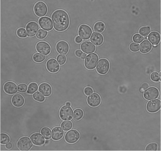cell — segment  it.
<instances>
[{"label":"cell","mask_w":161,"mask_h":151,"mask_svg":"<svg viewBox=\"0 0 161 151\" xmlns=\"http://www.w3.org/2000/svg\"><path fill=\"white\" fill-rule=\"evenodd\" d=\"M57 60L59 64L61 65L64 64L66 61L65 56L62 55H59L57 57Z\"/></svg>","instance_id":"obj_40"},{"label":"cell","mask_w":161,"mask_h":151,"mask_svg":"<svg viewBox=\"0 0 161 151\" xmlns=\"http://www.w3.org/2000/svg\"><path fill=\"white\" fill-rule=\"evenodd\" d=\"M152 46L151 43L147 40L143 41L140 44V51L143 53H146L151 50Z\"/></svg>","instance_id":"obj_25"},{"label":"cell","mask_w":161,"mask_h":151,"mask_svg":"<svg viewBox=\"0 0 161 151\" xmlns=\"http://www.w3.org/2000/svg\"><path fill=\"white\" fill-rule=\"evenodd\" d=\"M59 114L60 118L62 120H70L73 118V111L69 106L64 105L60 109Z\"/></svg>","instance_id":"obj_3"},{"label":"cell","mask_w":161,"mask_h":151,"mask_svg":"<svg viewBox=\"0 0 161 151\" xmlns=\"http://www.w3.org/2000/svg\"><path fill=\"white\" fill-rule=\"evenodd\" d=\"M12 147V145L11 142H9L6 145V147L8 149H11Z\"/></svg>","instance_id":"obj_47"},{"label":"cell","mask_w":161,"mask_h":151,"mask_svg":"<svg viewBox=\"0 0 161 151\" xmlns=\"http://www.w3.org/2000/svg\"><path fill=\"white\" fill-rule=\"evenodd\" d=\"M38 88V85L36 83H31L28 86L27 93L29 94H32L37 90Z\"/></svg>","instance_id":"obj_29"},{"label":"cell","mask_w":161,"mask_h":151,"mask_svg":"<svg viewBox=\"0 0 161 151\" xmlns=\"http://www.w3.org/2000/svg\"><path fill=\"white\" fill-rule=\"evenodd\" d=\"M72 123L70 121H64L63 122L61 125V127L63 130L67 131L71 129L72 127Z\"/></svg>","instance_id":"obj_32"},{"label":"cell","mask_w":161,"mask_h":151,"mask_svg":"<svg viewBox=\"0 0 161 151\" xmlns=\"http://www.w3.org/2000/svg\"><path fill=\"white\" fill-rule=\"evenodd\" d=\"M90 40L94 44L98 46L102 43L104 41V38L101 34L94 32L91 36Z\"/></svg>","instance_id":"obj_20"},{"label":"cell","mask_w":161,"mask_h":151,"mask_svg":"<svg viewBox=\"0 0 161 151\" xmlns=\"http://www.w3.org/2000/svg\"><path fill=\"white\" fill-rule=\"evenodd\" d=\"M150 31V28L148 26H144L140 28L139 30V33L144 36L148 35Z\"/></svg>","instance_id":"obj_31"},{"label":"cell","mask_w":161,"mask_h":151,"mask_svg":"<svg viewBox=\"0 0 161 151\" xmlns=\"http://www.w3.org/2000/svg\"><path fill=\"white\" fill-rule=\"evenodd\" d=\"M109 68V63L108 60L105 58H102L98 61L96 70L100 74H104L108 72Z\"/></svg>","instance_id":"obj_5"},{"label":"cell","mask_w":161,"mask_h":151,"mask_svg":"<svg viewBox=\"0 0 161 151\" xmlns=\"http://www.w3.org/2000/svg\"><path fill=\"white\" fill-rule=\"evenodd\" d=\"M92 33L91 28L85 24L80 25L78 30V34L82 39L86 40L89 39Z\"/></svg>","instance_id":"obj_6"},{"label":"cell","mask_w":161,"mask_h":151,"mask_svg":"<svg viewBox=\"0 0 161 151\" xmlns=\"http://www.w3.org/2000/svg\"><path fill=\"white\" fill-rule=\"evenodd\" d=\"M36 48L38 52L45 55L48 54L51 50L49 45L44 41H40L36 45Z\"/></svg>","instance_id":"obj_11"},{"label":"cell","mask_w":161,"mask_h":151,"mask_svg":"<svg viewBox=\"0 0 161 151\" xmlns=\"http://www.w3.org/2000/svg\"><path fill=\"white\" fill-rule=\"evenodd\" d=\"M35 14L41 17L45 15L47 11V8L46 4L42 1H39L35 5L34 8Z\"/></svg>","instance_id":"obj_7"},{"label":"cell","mask_w":161,"mask_h":151,"mask_svg":"<svg viewBox=\"0 0 161 151\" xmlns=\"http://www.w3.org/2000/svg\"><path fill=\"white\" fill-rule=\"evenodd\" d=\"M46 65L48 71L52 73L57 72L60 68L59 65L56 61L53 58L49 59L47 61Z\"/></svg>","instance_id":"obj_15"},{"label":"cell","mask_w":161,"mask_h":151,"mask_svg":"<svg viewBox=\"0 0 161 151\" xmlns=\"http://www.w3.org/2000/svg\"><path fill=\"white\" fill-rule=\"evenodd\" d=\"M150 77L151 80L154 81H158L159 80V74L157 72L152 73L150 75Z\"/></svg>","instance_id":"obj_42"},{"label":"cell","mask_w":161,"mask_h":151,"mask_svg":"<svg viewBox=\"0 0 161 151\" xmlns=\"http://www.w3.org/2000/svg\"><path fill=\"white\" fill-rule=\"evenodd\" d=\"M87 101L89 105L93 107H95L98 106L100 104L101 99L98 94L93 93L88 97Z\"/></svg>","instance_id":"obj_14"},{"label":"cell","mask_w":161,"mask_h":151,"mask_svg":"<svg viewBox=\"0 0 161 151\" xmlns=\"http://www.w3.org/2000/svg\"><path fill=\"white\" fill-rule=\"evenodd\" d=\"M32 142L34 145L37 146H41L43 145L45 142V140L40 133H35L32 134L30 137Z\"/></svg>","instance_id":"obj_17"},{"label":"cell","mask_w":161,"mask_h":151,"mask_svg":"<svg viewBox=\"0 0 161 151\" xmlns=\"http://www.w3.org/2000/svg\"><path fill=\"white\" fill-rule=\"evenodd\" d=\"M161 107V102L159 99H155L149 101L147 104V110L150 113H154L157 111Z\"/></svg>","instance_id":"obj_12"},{"label":"cell","mask_w":161,"mask_h":151,"mask_svg":"<svg viewBox=\"0 0 161 151\" xmlns=\"http://www.w3.org/2000/svg\"><path fill=\"white\" fill-rule=\"evenodd\" d=\"M33 97L35 100L40 102L44 101V97L40 92L37 91L33 95Z\"/></svg>","instance_id":"obj_34"},{"label":"cell","mask_w":161,"mask_h":151,"mask_svg":"<svg viewBox=\"0 0 161 151\" xmlns=\"http://www.w3.org/2000/svg\"><path fill=\"white\" fill-rule=\"evenodd\" d=\"M39 90L45 96H49L52 93V89L51 86L46 83H41L39 86Z\"/></svg>","instance_id":"obj_21"},{"label":"cell","mask_w":161,"mask_h":151,"mask_svg":"<svg viewBox=\"0 0 161 151\" xmlns=\"http://www.w3.org/2000/svg\"><path fill=\"white\" fill-rule=\"evenodd\" d=\"M17 34L18 36L23 38L27 36V33L25 28H20L17 31Z\"/></svg>","instance_id":"obj_36"},{"label":"cell","mask_w":161,"mask_h":151,"mask_svg":"<svg viewBox=\"0 0 161 151\" xmlns=\"http://www.w3.org/2000/svg\"><path fill=\"white\" fill-rule=\"evenodd\" d=\"M158 89L154 87H150L146 90L144 92V98L148 100H150L157 98L159 95Z\"/></svg>","instance_id":"obj_10"},{"label":"cell","mask_w":161,"mask_h":151,"mask_svg":"<svg viewBox=\"0 0 161 151\" xmlns=\"http://www.w3.org/2000/svg\"><path fill=\"white\" fill-rule=\"evenodd\" d=\"M4 89L6 93L9 94H14L17 91L16 85L12 82L6 83L4 86Z\"/></svg>","instance_id":"obj_19"},{"label":"cell","mask_w":161,"mask_h":151,"mask_svg":"<svg viewBox=\"0 0 161 151\" xmlns=\"http://www.w3.org/2000/svg\"><path fill=\"white\" fill-rule=\"evenodd\" d=\"M93 92L92 89L89 87H86L84 90L85 93L87 95H90L93 93Z\"/></svg>","instance_id":"obj_43"},{"label":"cell","mask_w":161,"mask_h":151,"mask_svg":"<svg viewBox=\"0 0 161 151\" xmlns=\"http://www.w3.org/2000/svg\"><path fill=\"white\" fill-rule=\"evenodd\" d=\"M47 34V32L46 31L40 29L37 33L36 36L38 39H42L46 36Z\"/></svg>","instance_id":"obj_35"},{"label":"cell","mask_w":161,"mask_h":151,"mask_svg":"<svg viewBox=\"0 0 161 151\" xmlns=\"http://www.w3.org/2000/svg\"><path fill=\"white\" fill-rule=\"evenodd\" d=\"M10 140V137L6 134L1 133L0 134V143L2 144H6Z\"/></svg>","instance_id":"obj_33"},{"label":"cell","mask_w":161,"mask_h":151,"mask_svg":"<svg viewBox=\"0 0 161 151\" xmlns=\"http://www.w3.org/2000/svg\"><path fill=\"white\" fill-rule=\"evenodd\" d=\"M75 41L77 43H80L82 41V39L79 36H78L75 38Z\"/></svg>","instance_id":"obj_46"},{"label":"cell","mask_w":161,"mask_h":151,"mask_svg":"<svg viewBox=\"0 0 161 151\" xmlns=\"http://www.w3.org/2000/svg\"><path fill=\"white\" fill-rule=\"evenodd\" d=\"M83 53L82 51L79 50H76L75 52V54L78 57H80Z\"/></svg>","instance_id":"obj_45"},{"label":"cell","mask_w":161,"mask_h":151,"mask_svg":"<svg viewBox=\"0 0 161 151\" xmlns=\"http://www.w3.org/2000/svg\"><path fill=\"white\" fill-rule=\"evenodd\" d=\"M86 56V54L84 53H83L80 57V58L82 59H84Z\"/></svg>","instance_id":"obj_48"},{"label":"cell","mask_w":161,"mask_h":151,"mask_svg":"<svg viewBox=\"0 0 161 151\" xmlns=\"http://www.w3.org/2000/svg\"><path fill=\"white\" fill-rule=\"evenodd\" d=\"M80 135L79 132L76 130H71L66 134L65 139L66 141L69 143H73L79 139Z\"/></svg>","instance_id":"obj_8"},{"label":"cell","mask_w":161,"mask_h":151,"mask_svg":"<svg viewBox=\"0 0 161 151\" xmlns=\"http://www.w3.org/2000/svg\"><path fill=\"white\" fill-rule=\"evenodd\" d=\"M24 99L20 94H17L14 95L11 100L13 104L16 107L22 106L24 103Z\"/></svg>","instance_id":"obj_23"},{"label":"cell","mask_w":161,"mask_h":151,"mask_svg":"<svg viewBox=\"0 0 161 151\" xmlns=\"http://www.w3.org/2000/svg\"><path fill=\"white\" fill-rule=\"evenodd\" d=\"M144 39V38L139 34H136L133 37V41L136 43H140Z\"/></svg>","instance_id":"obj_38"},{"label":"cell","mask_w":161,"mask_h":151,"mask_svg":"<svg viewBox=\"0 0 161 151\" xmlns=\"http://www.w3.org/2000/svg\"><path fill=\"white\" fill-rule=\"evenodd\" d=\"M97 55L95 53H92L88 55L84 61V65L86 68L92 70L94 68L98 60Z\"/></svg>","instance_id":"obj_2"},{"label":"cell","mask_w":161,"mask_h":151,"mask_svg":"<svg viewBox=\"0 0 161 151\" xmlns=\"http://www.w3.org/2000/svg\"><path fill=\"white\" fill-rule=\"evenodd\" d=\"M39 24L42 28L47 30H52L53 26L51 19L47 17H41L38 20Z\"/></svg>","instance_id":"obj_9"},{"label":"cell","mask_w":161,"mask_h":151,"mask_svg":"<svg viewBox=\"0 0 161 151\" xmlns=\"http://www.w3.org/2000/svg\"><path fill=\"white\" fill-rule=\"evenodd\" d=\"M83 115V111L80 109L75 110L73 113V119L75 121H77L81 119Z\"/></svg>","instance_id":"obj_28"},{"label":"cell","mask_w":161,"mask_h":151,"mask_svg":"<svg viewBox=\"0 0 161 151\" xmlns=\"http://www.w3.org/2000/svg\"><path fill=\"white\" fill-rule=\"evenodd\" d=\"M148 87L149 85L148 83H145L142 84L140 88L144 90L147 88Z\"/></svg>","instance_id":"obj_44"},{"label":"cell","mask_w":161,"mask_h":151,"mask_svg":"<svg viewBox=\"0 0 161 151\" xmlns=\"http://www.w3.org/2000/svg\"><path fill=\"white\" fill-rule=\"evenodd\" d=\"M64 134V131L61 127H54L52 130V137L53 140H58L62 138Z\"/></svg>","instance_id":"obj_22"},{"label":"cell","mask_w":161,"mask_h":151,"mask_svg":"<svg viewBox=\"0 0 161 151\" xmlns=\"http://www.w3.org/2000/svg\"><path fill=\"white\" fill-rule=\"evenodd\" d=\"M66 105H68V106L71 105V103L69 102H67L66 103Z\"/></svg>","instance_id":"obj_49"},{"label":"cell","mask_w":161,"mask_h":151,"mask_svg":"<svg viewBox=\"0 0 161 151\" xmlns=\"http://www.w3.org/2000/svg\"><path fill=\"white\" fill-rule=\"evenodd\" d=\"M41 132L45 139L48 140L51 138V130L49 128L43 127L42 129Z\"/></svg>","instance_id":"obj_26"},{"label":"cell","mask_w":161,"mask_h":151,"mask_svg":"<svg viewBox=\"0 0 161 151\" xmlns=\"http://www.w3.org/2000/svg\"><path fill=\"white\" fill-rule=\"evenodd\" d=\"M129 49L133 52L138 51L139 49V44L135 43H132L129 46Z\"/></svg>","instance_id":"obj_39"},{"label":"cell","mask_w":161,"mask_h":151,"mask_svg":"<svg viewBox=\"0 0 161 151\" xmlns=\"http://www.w3.org/2000/svg\"><path fill=\"white\" fill-rule=\"evenodd\" d=\"M17 145L20 150L26 151L30 149L32 146V144L28 137L25 136L19 139Z\"/></svg>","instance_id":"obj_4"},{"label":"cell","mask_w":161,"mask_h":151,"mask_svg":"<svg viewBox=\"0 0 161 151\" xmlns=\"http://www.w3.org/2000/svg\"><path fill=\"white\" fill-rule=\"evenodd\" d=\"M149 41L153 45L156 46L160 42V34L156 31L151 32L148 36Z\"/></svg>","instance_id":"obj_24"},{"label":"cell","mask_w":161,"mask_h":151,"mask_svg":"<svg viewBox=\"0 0 161 151\" xmlns=\"http://www.w3.org/2000/svg\"><path fill=\"white\" fill-rule=\"evenodd\" d=\"M157 148V146L155 143H152L148 144L145 148L146 151H156Z\"/></svg>","instance_id":"obj_37"},{"label":"cell","mask_w":161,"mask_h":151,"mask_svg":"<svg viewBox=\"0 0 161 151\" xmlns=\"http://www.w3.org/2000/svg\"><path fill=\"white\" fill-rule=\"evenodd\" d=\"M80 48L83 52L87 54L94 52L96 48L95 45L88 41H85L82 43L81 45Z\"/></svg>","instance_id":"obj_18"},{"label":"cell","mask_w":161,"mask_h":151,"mask_svg":"<svg viewBox=\"0 0 161 151\" xmlns=\"http://www.w3.org/2000/svg\"><path fill=\"white\" fill-rule=\"evenodd\" d=\"M39 27L38 24L34 21L29 22L27 25L26 29L28 36L29 37H32L36 34Z\"/></svg>","instance_id":"obj_13"},{"label":"cell","mask_w":161,"mask_h":151,"mask_svg":"<svg viewBox=\"0 0 161 151\" xmlns=\"http://www.w3.org/2000/svg\"><path fill=\"white\" fill-rule=\"evenodd\" d=\"M56 49L59 53L65 55L68 52L69 47L68 43L66 42L60 41L57 43Z\"/></svg>","instance_id":"obj_16"},{"label":"cell","mask_w":161,"mask_h":151,"mask_svg":"<svg viewBox=\"0 0 161 151\" xmlns=\"http://www.w3.org/2000/svg\"><path fill=\"white\" fill-rule=\"evenodd\" d=\"M52 19L54 29L59 31L66 29L69 25V20L67 13L62 9H58L54 11L52 16Z\"/></svg>","instance_id":"obj_1"},{"label":"cell","mask_w":161,"mask_h":151,"mask_svg":"<svg viewBox=\"0 0 161 151\" xmlns=\"http://www.w3.org/2000/svg\"><path fill=\"white\" fill-rule=\"evenodd\" d=\"M105 27V25L103 22L99 21L95 24L94 28L95 31L101 32L104 30Z\"/></svg>","instance_id":"obj_27"},{"label":"cell","mask_w":161,"mask_h":151,"mask_svg":"<svg viewBox=\"0 0 161 151\" xmlns=\"http://www.w3.org/2000/svg\"><path fill=\"white\" fill-rule=\"evenodd\" d=\"M33 58L35 61L37 63H40L45 60V56L41 53H36L34 55Z\"/></svg>","instance_id":"obj_30"},{"label":"cell","mask_w":161,"mask_h":151,"mask_svg":"<svg viewBox=\"0 0 161 151\" xmlns=\"http://www.w3.org/2000/svg\"><path fill=\"white\" fill-rule=\"evenodd\" d=\"M28 88L27 85L24 83H22L19 84L18 86V91L23 93L25 92Z\"/></svg>","instance_id":"obj_41"}]
</instances>
